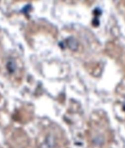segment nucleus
Here are the masks:
<instances>
[{"label":"nucleus","mask_w":125,"mask_h":148,"mask_svg":"<svg viewBox=\"0 0 125 148\" xmlns=\"http://www.w3.org/2000/svg\"><path fill=\"white\" fill-rule=\"evenodd\" d=\"M86 137L90 148H107L113 139L108 121L100 118L89 121Z\"/></svg>","instance_id":"1"},{"label":"nucleus","mask_w":125,"mask_h":148,"mask_svg":"<svg viewBox=\"0 0 125 148\" xmlns=\"http://www.w3.org/2000/svg\"><path fill=\"white\" fill-rule=\"evenodd\" d=\"M60 134L58 132H49L47 134L44 140V142L42 145L41 148H57L59 147V143H61V137H60Z\"/></svg>","instance_id":"2"}]
</instances>
